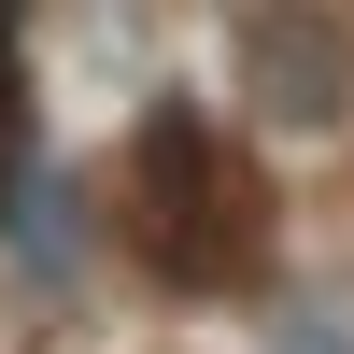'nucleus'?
Wrapping results in <instances>:
<instances>
[{
  "label": "nucleus",
  "mask_w": 354,
  "mask_h": 354,
  "mask_svg": "<svg viewBox=\"0 0 354 354\" xmlns=\"http://www.w3.org/2000/svg\"><path fill=\"white\" fill-rule=\"evenodd\" d=\"M128 241L170 283H198V298H227V283L270 270V198H255L241 142L213 113H185V100L142 113V142H128Z\"/></svg>",
  "instance_id": "1"
},
{
  "label": "nucleus",
  "mask_w": 354,
  "mask_h": 354,
  "mask_svg": "<svg viewBox=\"0 0 354 354\" xmlns=\"http://www.w3.org/2000/svg\"><path fill=\"white\" fill-rule=\"evenodd\" d=\"M241 85H255V113H283V128H326V113L354 100L340 15H312V0H255V15H241Z\"/></svg>",
  "instance_id": "2"
},
{
  "label": "nucleus",
  "mask_w": 354,
  "mask_h": 354,
  "mask_svg": "<svg viewBox=\"0 0 354 354\" xmlns=\"http://www.w3.org/2000/svg\"><path fill=\"white\" fill-rule=\"evenodd\" d=\"M0 100H15V43H0Z\"/></svg>",
  "instance_id": "3"
}]
</instances>
